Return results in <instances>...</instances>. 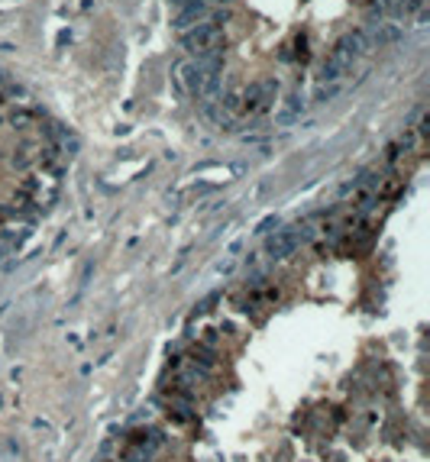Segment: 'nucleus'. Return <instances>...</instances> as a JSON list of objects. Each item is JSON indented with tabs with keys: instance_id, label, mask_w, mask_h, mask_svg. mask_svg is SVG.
Returning <instances> with one entry per match:
<instances>
[{
	"instance_id": "f257e3e1",
	"label": "nucleus",
	"mask_w": 430,
	"mask_h": 462,
	"mask_svg": "<svg viewBox=\"0 0 430 462\" xmlns=\"http://www.w3.org/2000/svg\"><path fill=\"white\" fill-rule=\"evenodd\" d=\"M178 91L185 97H197V101H211L220 94V62L217 59H181L172 68Z\"/></svg>"
},
{
	"instance_id": "f03ea898",
	"label": "nucleus",
	"mask_w": 430,
	"mask_h": 462,
	"mask_svg": "<svg viewBox=\"0 0 430 462\" xmlns=\"http://www.w3.org/2000/svg\"><path fill=\"white\" fill-rule=\"evenodd\" d=\"M279 97V81L275 78H262V81L249 84L246 91H240V117L237 123H256L275 107Z\"/></svg>"
},
{
	"instance_id": "7ed1b4c3",
	"label": "nucleus",
	"mask_w": 430,
	"mask_h": 462,
	"mask_svg": "<svg viewBox=\"0 0 430 462\" xmlns=\"http://www.w3.org/2000/svg\"><path fill=\"white\" fill-rule=\"evenodd\" d=\"M181 46L191 59H220V49H223V26L217 23H201L181 33Z\"/></svg>"
},
{
	"instance_id": "20e7f679",
	"label": "nucleus",
	"mask_w": 430,
	"mask_h": 462,
	"mask_svg": "<svg viewBox=\"0 0 430 462\" xmlns=\"http://www.w3.org/2000/svg\"><path fill=\"white\" fill-rule=\"evenodd\" d=\"M227 20V13H220V10H211L207 7V0H194V4H188V7H181L175 13V20H172V26H175L178 33H188V29H194V26L201 23H223Z\"/></svg>"
},
{
	"instance_id": "39448f33",
	"label": "nucleus",
	"mask_w": 430,
	"mask_h": 462,
	"mask_svg": "<svg viewBox=\"0 0 430 462\" xmlns=\"http://www.w3.org/2000/svg\"><path fill=\"white\" fill-rule=\"evenodd\" d=\"M366 52H369V46H366L363 33H346L337 39V46L330 52V62H337L343 71H353V65L363 59Z\"/></svg>"
},
{
	"instance_id": "423d86ee",
	"label": "nucleus",
	"mask_w": 430,
	"mask_h": 462,
	"mask_svg": "<svg viewBox=\"0 0 430 462\" xmlns=\"http://www.w3.org/2000/svg\"><path fill=\"white\" fill-rule=\"evenodd\" d=\"M363 39L369 49H388V46H395V42L405 39V26L391 23V20H379V23H372L369 29H363Z\"/></svg>"
},
{
	"instance_id": "0eeeda50",
	"label": "nucleus",
	"mask_w": 430,
	"mask_h": 462,
	"mask_svg": "<svg viewBox=\"0 0 430 462\" xmlns=\"http://www.w3.org/2000/svg\"><path fill=\"white\" fill-rule=\"evenodd\" d=\"M304 110H307V97L301 91H291L275 110V126H295L304 117Z\"/></svg>"
},
{
	"instance_id": "6e6552de",
	"label": "nucleus",
	"mask_w": 430,
	"mask_h": 462,
	"mask_svg": "<svg viewBox=\"0 0 430 462\" xmlns=\"http://www.w3.org/2000/svg\"><path fill=\"white\" fill-rule=\"evenodd\" d=\"M340 91H343V84H317L311 94V104H327V101H333Z\"/></svg>"
},
{
	"instance_id": "1a4fd4ad",
	"label": "nucleus",
	"mask_w": 430,
	"mask_h": 462,
	"mask_svg": "<svg viewBox=\"0 0 430 462\" xmlns=\"http://www.w3.org/2000/svg\"><path fill=\"white\" fill-rule=\"evenodd\" d=\"M68 39H71V33H68V29H62V33H59V46H65Z\"/></svg>"
}]
</instances>
